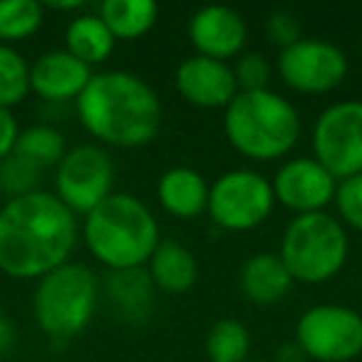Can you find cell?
I'll list each match as a JSON object with an SVG mask.
<instances>
[{"label":"cell","instance_id":"1","mask_svg":"<svg viewBox=\"0 0 362 362\" xmlns=\"http://www.w3.org/2000/svg\"><path fill=\"white\" fill-rule=\"evenodd\" d=\"M77 218L55 194L33 192L0 209V271L11 278H45L65 266L77 246Z\"/></svg>","mask_w":362,"mask_h":362},{"label":"cell","instance_id":"2","mask_svg":"<svg viewBox=\"0 0 362 362\" xmlns=\"http://www.w3.org/2000/svg\"><path fill=\"white\" fill-rule=\"evenodd\" d=\"M75 105L82 127L102 144L119 149L149 144L164 119V107L154 87L124 70L92 75Z\"/></svg>","mask_w":362,"mask_h":362},{"label":"cell","instance_id":"3","mask_svg":"<svg viewBox=\"0 0 362 362\" xmlns=\"http://www.w3.org/2000/svg\"><path fill=\"white\" fill-rule=\"evenodd\" d=\"M87 251L112 273L136 271L159 246V223L146 204L124 192H112L85 216Z\"/></svg>","mask_w":362,"mask_h":362},{"label":"cell","instance_id":"4","mask_svg":"<svg viewBox=\"0 0 362 362\" xmlns=\"http://www.w3.org/2000/svg\"><path fill=\"white\" fill-rule=\"evenodd\" d=\"M300 115L273 90L238 92L223 112V132L238 154L253 161L286 156L300 139Z\"/></svg>","mask_w":362,"mask_h":362},{"label":"cell","instance_id":"5","mask_svg":"<svg viewBox=\"0 0 362 362\" xmlns=\"http://www.w3.org/2000/svg\"><path fill=\"white\" fill-rule=\"evenodd\" d=\"M100 303V281L82 263L55 268L37 281L33 296L35 322L50 337H75L92 322Z\"/></svg>","mask_w":362,"mask_h":362},{"label":"cell","instance_id":"6","mask_svg":"<svg viewBox=\"0 0 362 362\" xmlns=\"http://www.w3.org/2000/svg\"><path fill=\"white\" fill-rule=\"evenodd\" d=\"M347 233L340 218L325 211L303 214L288 223L281 243V258L293 281L327 283L347 261Z\"/></svg>","mask_w":362,"mask_h":362},{"label":"cell","instance_id":"7","mask_svg":"<svg viewBox=\"0 0 362 362\" xmlns=\"http://www.w3.org/2000/svg\"><path fill=\"white\" fill-rule=\"evenodd\" d=\"M273 187L253 169H231L209 189V216L226 231L258 228L273 211Z\"/></svg>","mask_w":362,"mask_h":362},{"label":"cell","instance_id":"8","mask_svg":"<svg viewBox=\"0 0 362 362\" xmlns=\"http://www.w3.org/2000/svg\"><path fill=\"white\" fill-rule=\"evenodd\" d=\"M296 342L317 362H350L362 352V315L347 305L308 308L296 325Z\"/></svg>","mask_w":362,"mask_h":362},{"label":"cell","instance_id":"9","mask_svg":"<svg viewBox=\"0 0 362 362\" xmlns=\"http://www.w3.org/2000/svg\"><path fill=\"white\" fill-rule=\"evenodd\" d=\"M313 159L337 181L362 174V102L330 105L313 127Z\"/></svg>","mask_w":362,"mask_h":362},{"label":"cell","instance_id":"10","mask_svg":"<svg viewBox=\"0 0 362 362\" xmlns=\"http://www.w3.org/2000/svg\"><path fill=\"white\" fill-rule=\"evenodd\" d=\"M115 164L112 156L97 144L75 146L57 164L55 197L72 214H90L112 194Z\"/></svg>","mask_w":362,"mask_h":362},{"label":"cell","instance_id":"11","mask_svg":"<svg viewBox=\"0 0 362 362\" xmlns=\"http://www.w3.org/2000/svg\"><path fill=\"white\" fill-rule=\"evenodd\" d=\"M278 72L283 82L303 95H325L342 85L347 75V57L327 40H298L281 50Z\"/></svg>","mask_w":362,"mask_h":362},{"label":"cell","instance_id":"12","mask_svg":"<svg viewBox=\"0 0 362 362\" xmlns=\"http://www.w3.org/2000/svg\"><path fill=\"white\" fill-rule=\"evenodd\" d=\"M337 184L340 181L313 156L286 161L276 171V179L271 181L276 202L296 211L298 216L317 214L330 202H335Z\"/></svg>","mask_w":362,"mask_h":362},{"label":"cell","instance_id":"13","mask_svg":"<svg viewBox=\"0 0 362 362\" xmlns=\"http://www.w3.org/2000/svg\"><path fill=\"white\" fill-rule=\"evenodd\" d=\"M176 90L194 107L226 110L238 95V82L228 62L194 55L176 67Z\"/></svg>","mask_w":362,"mask_h":362},{"label":"cell","instance_id":"14","mask_svg":"<svg viewBox=\"0 0 362 362\" xmlns=\"http://www.w3.org/2000/svg\"><path fill=\"white\" fill-rule=\"evenodd\" d=\"M189 40L197 55L226 62L246 45V21L228 6H206L192 16Z\"/></svg>","mask_w":362,"mask_h":362},{"label":"cell","instance_id":"15","mask_svg":"<svg viewBox=\"0 0 362 362\" xmlns=\"http://www.w3.org/2000/svg\"><path fill=\"white\" fill-rule=\"evenodd\" d=\"M92 80V67L70 55L67 50H52L40 55L30 67V90L50 102L77 100Z\"/></svg>","mask_w":362,"mask_h":362},{"label":"cell","instance_id":"16","mask_svg":"<svg viewBox=\"0 0 362 362\" xmlns=\"http://www.w3.org/2000/svg\"><path fill=\"white\" fill-rule=\"evenodd\" d=\"M209 184L197 169L192 166H174L166 174H161L156 197L166 214L184 221L202 216L209 206Z\"/></svg>","mask_w":362,"mask_h":362},{"label":"cell","instance_id":"17","mask_svg":"<svg viewBox=\"0 0 362 362\" xmlns=\"http://www.w3.org/2000/svg\"><path fill=\"white\" fill-rule=\"evenodd\" d=\"M241 283L243 296L256 305H276L278 300L288 296L293 286L291 271L283 263L281 253L263 251L251 256L241 268Z\"/></svg>","mask_w":362,"mask_h":362},{"label":"cell","instance_id":"18","mask_svg":"<svg viewBox=\"0 0 362 362\" xmlns=\"http://www.w3.org/2000/svg\"><path fill=\"white\" fill-rule=\"evenodd\" d=\"M149 278L164 293H187L199 281V261L184 243L159 241L149 258Z\"/></svg>","mask_w":362,"mask_h":362},{"label":"cell","instance_id":"19","mask_svg":"<svg viewBox=\"0 0 362 362\" xmlns=\"http://www.w3.org/2000/svg\"><path fill=\"white\" fill-rule=\"evenodd\" d=\"M97 16L105 21L115 40H136L154 28L159 6L154 0H105Z\"/></svg>","mask_w":362,"mask_h":362},{"label":"cell","instance_id":"20","mask_svg":"<svg viewBox=\"0 0 362 362\" xmlns=\"http://www.w3.org/2000/svg\"><path fill=\"white\" fill-rule=\"evenodd\" d=\"M65 42L70 55L82 60L87 67H95L112 55L117 40L100 16H80L67 25Z\"/></svg>","mask_w":362,"mask_h":362},{"label":"cell","instance_id":"21","mask_svg":"<svg viewBox=\"0 0 362 362\" xmlns=\"http://www.w3.org/2000/svg\"><path fill=\"white\" fill-rule=\"evenodd\" d=\"M13 154L25 159L28 164L37 166L40 171L50 169V166H57L65 159V154H67L65 134L50 124L28 127V129H23L21 134H18Z\"/></svg>","mask_w":362,"mask_h":362},{"label":"cell","instance_id":"22","mask_svg":"<svg viewBox=\"0 0 362 362\" xmlns=\"http://www.w3.org/2000/svg\"><path fill=\"white\" fill-rule=\"evenodd\" d=\"M251 335L246 325L233 317H221L206 332V355L211 362H246Z\"/></svg>","mask_w":362,"mask_h":362},{"label":"cell","instance_id":"23","mask_svg":"<svg viewBox=\"0 0 362 362\" xmlns=\"http://www.w3.org/2000/svg\"><path fill=\"white\" fill-rule=\"evenodd\" d=\"M42 25V6L35 0H0V42L25 40Z\"/></svg>","mask_w":362,"mask_h":362},{"label":"cell","instance_id":"24","mask_svg":"<svg viewBox=\"0 0 362 362\" xmlns=\"http://www.w3.org/2000/svg\"><path fill=\"white\" fill-rule=\"evenodd\" d=\"M30 92V67L23 55L11 45L0 42V107L21 105Z\"/></svg>","mask_w":362,"mask_h":362},{"label":"cell","instance_id":"25","mask_svg":"<svg viewBox=\"0 0 362 362\" xmlns=\"http://www.w3.org/2000/svg\"><path fill=\"white\" fill-rule=\"evenodd\" d=\"M110 298L117 305H122V310H141V315H144V308L149 305L151 298L149 273H144L141 268L112 273Z\"/></svg>","mask_w":362,"mask_h":362},{"label":"cell","instance_id":"26","mask_svg":"<svg viewBox=\"0 0 362 362\" xmlns=\"http://www.w3.org/2000/svg\"><path fill=\"white\" fill-rule=\"evenodd\" d=\"M42 171L37 166L28 164L18 154H11L0 161V192L8 194V199L25 197V194L40 192L37 181H40Z\"/></svg>","mask_w":362,"mask_h":362},{"label":"cell","instance_id":"27","mask_svg":"<svg viewBox=\"0 0 362 362\" xmlns=\"http://www.w3.org/2000/svg\"><path fill=\"white\" fill-rule=\"evenodd\" d=\"M233 75L238 82V92H258L268 90L271 82V65L261 52H246L233 65Z\"/></svg>","mask_w":362,"mask_h":362},{"label":"cell","instance_id":"28","mask_svg":"<svg viewBox=\"0 0 362 362\" xmlns=\"http://www.w3.org/2000/svg\"><path fill=\"white\" fill-rule=\"evenodd\" d=\"M335 206L347 226H352L355 231H362V174L342 179L337 184Z\"/></svg>","mask_w":362,"mask_h":362},{"label":"cell","instance_id":"29","mask_svg":"<svg viewBox=\"0 0 362 362\" xmlns=\"http://www.w3.org/2000/svg\"><path fill=\"white\" fill-rule=\"evenodd\" d=\"M268 37H271L276 45H281L283 50L296 45L298 40H303L300 21L288 11H276L271 18H268Z\"/></svg>","mask_w":362,"mask_h":362},{"label":"cell","instance_id":"30","mask_svg":"<svg viewBox=\"0 0 362 362\" xmlns=\"http://www.w3.org/2000/svg\"><path fill=\"white\" fill-rule=\"evenodd\" d=\"M18 134H21V129H18V122L13 117V112L6 110V107H0V161L13 154Z\"/></svg>","mask_w":362,"mask_h":362},{"label":"cell","instance_id":"31","mask_svg":"<svg viewBox=\"0 0 362 362\" xmlns=\"http://www.w3.org/2000/svg\"><path fill=\"white\" fill-rule=\"evenodd\" d=\"M13 342H16V330H13L11 320H8L6 313H3V308H0V357L11 350Z\"/></svg>","mask_w":362,"mask_h":362},{"label":"cell","instance_id":"32","mask_svg":"<svg viewBox=\"0 0 362 362\" xmlns=\"http://www.w3.org/2000/svg\"><path fill=\"white\" fill-rule=\"evenodd\" d=\"M305 360V352L298 347V342H291V345H283L278 350V362H303Z\"/></svg>","mask_w":362,"mask_h":362},{"label":"cell","instance_id":"33","mask_svg":"<svg viewBox=\"0 0 362 362\" xmlns=\"http://www.w3.org/2000/svg\"><path fill=\"white\" fill-rule=\"evenodd\" d=\"M47 8H52V11H80L82 0H72V3H47Z\"/></svg>","mask_w":362,"mask_h":362},{"label":"cell","instance_id":"34","mask_svg":"<svg viewBox=\"0 0 362 362\" xmlns=\"http://www.w3.org/2000/svg\"><path fill=\"white\" fill-rule=\"evenodd\" d=\"M246 362H266V360H246Z\"/></svg>","mask_w":362,"mask_h":362}]
</instances>
